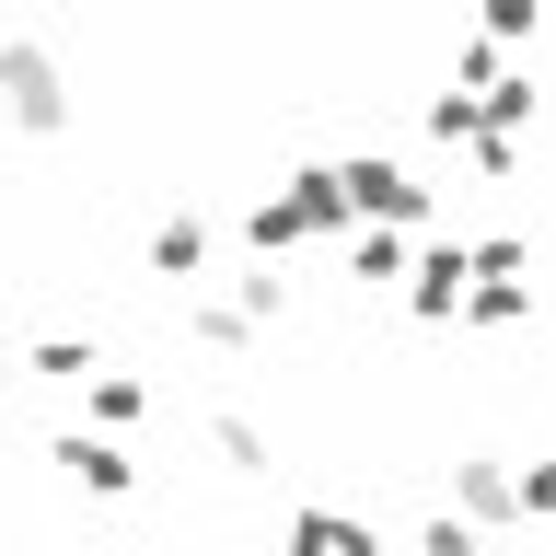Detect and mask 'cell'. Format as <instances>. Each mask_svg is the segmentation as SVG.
I'll use <instances>...</instances> for the list:
<instances>
[{
	"label": "cell",
	"mask_w": 556,
	"mask_h": 556,
	"mask_svg": "<svg viewBox=\"0 0 556 556\" xmlns=\"http://www.w3.org/2000/svg\"><path fill=\"white\" fill-rule=\"evenodd\" d=\"M325 232H348V198H337V174H325V163H302L278 198L243 208V243H255V267H278L290 243H325Z\"/></svg>",
	"instance_id": "obj_1"
},
{
	"label": "cell",
	"mask_w": 556,
	"mask_h": 556,
	"mask_svg": "<svg viewBox=\"0 0 556 556\" xmlns=\"http://www.w3.org/2000/svg\"><path fill=\"white\" fill-rule=\"evenodd\" d=\"M81 104H70V70L35 47V35H0V128H24V139H59Z\"/></svg>",
	"instance_id": "obj_2"
},
{
	"label": "cell",
	"mask_w": 556,
	"mask_h": 556,
	"mask_svg": "<svg viewBox=\"0 0 556 556\" xmlns=\"http://www.w3.org/2000/svg\"><path fill=\"white\" fill-rule=\"evenodd\" d=\"M337 174V198H348V220H371V232H417L429 220V186H417V163H394V151H348V163H325Z\"/></svg>",
	"instance_id": "obj_3"
},
{
	"label": "cell",
	"mask_w": 556,
	"mask_h": 556,
	"mask_svg": "<svg viewBox=\"0 0 556 556\" xmlns=\"http://www.w3.org/2000/svg\"><path fill=\"white\" fill-rule=\"evenodd\" d=\"M452 521L521 533V464H510V452H464V464H452Z\"/></svg>",
	"instance_id": "obj_4"
},
{
	"label": "cell",
	"mask_w": 556,
	"mask_h": 556,
	"mask_svg": "<svg viewBox=\"0 0 556 556\" xmlns=\"http://www.w3.org/2000/svg\"><path fill=\"white\" fill-rule=\"evenodd\" d=\"M278 556H394V545H382V521L302 498V510H278Z\"/></svg>",
	"instance_id": "obj_5"
},
{
	"label": "cell",
	"mask_w": 556,
	"mask_h": 556,
	"mask_svg": "<svg viewBox=\"0 0 556 556\" xmlns=\"http://www.w3.org/2000/svg\"><path fill=\"white\" fill-rule=\"evenodd\" d=\"M464 290H476L464 243H429V255H406V313H417V325H452V313H464Z\"/></svg>",
	"instance_id": "obj_6"
},
{
	"label": "cell",
	"mask_w": 556,
	"mask_h": 556,
	"mask_svg": "<svg viewBox=\"0 0 556 556\" xmlns=\"http://www.w3.org/2000/svg\"><path fill=\"white\" fill-rule=\"evenodd\" d=\"M139 267L174 278V290H198V278H208V220H198V208H163V220H151V243H139Z\"/></svg>",
	"instance_id": "obj_7"
},
{
	"label": "cell",
	"mask_w": 556,
	"mask_h": 556,
	"mask_svg": "<svg viewBox=\"0 0 556 556\" xmlns=\"http://www.w3.org/2000/svg\"><path fill=\"white\" fill-rule=\"evenodd\" d=\"M59 476L93 486V498H128L139 464H128V441H104V429H59Z\"/></svg>",
	"instance_id": "obj_8"
},
{
	"label": "cell",
	"mask_w": 556,
	"mask_h": 556,
	"mask_svg": "<svg viewBox=\"0 0 556 556\" xmlns=\"http://www.w3.org/2000/svg\"><path fill=\"white\" fill-rule=\"evenodd\" d=\"M186 337L220 348V359H243V348H255V313H243L232 290H186Z\"/></svg>",
	"instance_id": "obj_9"
},
{
	"label": "cell",
	"mask_w": 556,
	"mask_h": 556,
	"mask_svg": "<svg viewBox=\"0 0 556 556\" xmlns=\"http://www.w3.org/2000/svg\"><path fill=\"white\" fill-rule=\"evenodd\" d=\"M521 313H533V278H476V290H464V313H452V325H476V337H510Z\"/></svg>",
	"instance_id": "obj_10"
},
{
	"label": "cell",
	"mask_w": 556,
	"mask_h": 556,
	"mask_svg": "<svg viewBox=\"0 0 556 556\" xmlns=\"http://www.w3.org/2000/svg\"><path fill=\"white\" fill-rule=\"evenodd\" d=\"M81 394H93V429H104V441L151 417V382H139V371H81Z\"/></svg>",
	"instance_id": "obj_11"
},
{
	"label": "cell",
	"mask_w": 556,
	"mask_h": 556,
	"mask_svg": "<svg viewBox=\"0 0 556 556\" xmlns=\"http://www.w3.org/2000/svg\"><path fill=\"white\" fill-rule=\"evenodd\" d=\"M208 452H220L232 476H267V464H278V441L255 429V417H208Z\"/></svg>",
	"instance_id": "obj_12"
},
{
	"label": "cell",
	"mask_w": 556,
	"mask_h": 556,
	"mask_svg": "<svg viewBox=\"0 0 556 556\" xmlns=\"http://www.w3.org/2000/svg\"><path fill=\"white\" fill-rule=\"evenodd\" d=\"M348 278H406V232H371V220H359V232H348Z\"/></svg>",
	"instance_id": "obj_13"
},
{
	"label": "cell",
	"mask_w": 556,
	"mask_h": 556,
	"mask_svg": "<svg viewBox=\"0 0 556 556\" xmlns=\"http://www.w3.org/2000/svg\"><path fill=\"white\" fill-rule=\"evenodd\" d=\"M476 47H533V24H545V0H476Z\"/></svg>",
	"instance_id": "obj_14"
},
{
	"label": "cell",
	"mask_w": 556,
	"mask_h": 556,
	"mask_svg": "<svg viewBox=\"0 0 556 556\" xmlns=\"http://www.w3.org/2000/svg\"><path fill=\"white\" fill-rule=\"evenodd\" d=\"M24 371H47V382H81V371H104V359H93L81 337H35V348H24Z\"/></svg>",
	"instance_id": "obj_15"
},
{
	"label": "cell",
	"mask_w": 556,
	"mask_h": 556,
	"mask_svg": "<svg viewBox=\"0 0 556 556\" xmlns=\"http://www.w3.org/2000/svg\"><path fill=\"white\" fill-rule=\"evenodd\" d=\"M417 556H486V533L452 521V510H429V521H417Z\"/></svg>",
	"instance_id": "obj_16"
},
{
	"label": "cell",
	"mask_w": 556,
	"mask_h": 556,
	"mask_svg": "<svg viewBox=\"0 0 556 556\" xmlns=\"http://www.w3.org/2000/svg\"><path fill=\"white\" fill-rule=\"evenodd\" d=\"M464 163H476L486 186H510V174H521V139H498V128H476V139H464Z\"/></svg>",
	"instance_id": "obj_17"
},
{
	"label": "cell",
	"mask_w": 556,
	"mask_h": 556,
	"mask_svg": "<svg viewBox=\"0 0 556 556\" xmlns=\"http://www.w3.org/2000/svg\"><path fill=\"white\" fill-rule=\"evenodd\" d=\"M429 139L464 151V139H476V93H429Z\"/></svg>",
	"instance_id": "obj_18"
},
{
	"label": "cell",
	"mask_w": 556,
	"mask_h": 556,
	"mask_svg": "<svg viewBox=\"0 0 556 556\" xmlns=\"http://www.w3.org/2000/svg\"><path fill=\"white\" fill-rule=\"evenodd\" d=\"M0 394H12V359H0Z\"/></svg>",
	"instance_id": "obj_19"
}]
</instances>
